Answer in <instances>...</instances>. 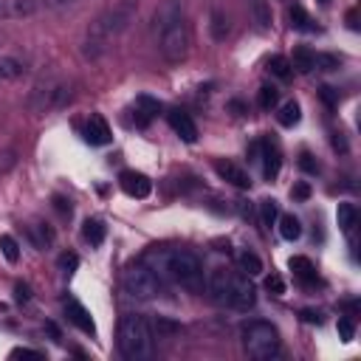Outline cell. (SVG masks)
Segmentation results:
<instances>
[{
  "mask_svg": "<svg viewBox=\"0 0 361 361\" xmlns=\"http://www.w3.org/2000/svg\"><path fill=\"white\" fill-rule=\"evenodd\" d=\"M65 316L71 319V324H76L82 333H96V324H93V319H90V313L85 310V305H79L76 299H65Z\"/></svg>",
  "mask_w": 361,
  "mask_h": 361,
  "instance_id": "cell-16",
  "label": "cell"
},
{
  "mask_svg": "<svg viewBox=\"0 0 361 361\" xmlns=\"http://www.w3.org/2000/svg\"><path fill=\"white\" fill-rule=\"evenodd\" d=\"M302 319L310 322V324H313V322L319 324V322H322V313H319V310H302Z\"/></svg>",
  "mask_w": 361,
  "mask_h": 361,
  "instance_id": "cell-47",
  "label": "cell"
},
{
  "mask_svg": "<svg viewBox=\"0 0 361 361\" xmlns=\"http://www.w3.org/2000/svg\"><path fill=\"white\" fill-rule=\"evenodd\" d=\"M338 336H341V341H353V336H355V324H353V319H338Z\"/></svg>",
  "mask_w": 361,
  "mask_h": 361,
  "instance_id": "cell-36",
  "label": "cell"
},
{
  "mask_svg": "<svg viewBox=\"0 0 361 361\" xmlns=\"http://www.w3.org/2000/svg\"><path fill=\"white\" fill-rule=\"evenodd\" d=\"M158 268L164 276H169L175 285H180L189 293H200L206 285L203 276V265L192 251L183 248H172V251H161L158 254Z\"/></svg>",
  "mask_w": 361,
  "mask_h": 361,
  "instance_id": "cell-2",
  "label": "cell"
},
{
  "mask_svg": "<svg viewBox=\"0 0 361 361\" xmlns=\"http://www.w3.org/2000/svg\"><path fill=\"white\" fill-rule=\"evenodd\" d=\"M214 172H217L223 180H228L231 186H237V189H248V186H251L248 172H245L243 166L231 164V161H217V164H214Z\"/></svg>",
  "mask_w": 361,
  "mask_h": 361,
  "instance_id": "cell-15",
  "label": "cell"
},
{
  "mask_svg": "<svg viewBox=\"0 0 361 361\" xmlns=\"http://www.w3.org/2000/svg\"><path fill=\"white\" fill-rule=\"evenodd\" d=\"M290 197H296V200H307V197H310V186H307V183H296V186L290 189Z\"/></svg>",
  "mask_w": 361,
  "mask_h": 361,
  "instance_id": "cell-43",
  "label": "cell"
},
{
  "mask_svg": "<svg viewBox=\"0 0 361 361\" xmlns=\"http://www.w3.org/2000/svg\"><path fill=\"white\" fill-rule=\"evenodd\" d=\"M259 161H262L265 180H274L279 175V166H282V155H279V149H276L274 141H268V138L259 141Z\"/></svg>",
  "mask_w": 361,
  "mask_h": 361,
  "instance_id": "cell-13",
  "label": "cell"
},
{
  "mask_svg": "<svg viewBox=\"0 0 361 361\" xmlns=\"http://www.w3.org/2000/svg\"><path fill=\"white\" fill-rule=\"evenodd\" d=\"M178 17H183V3H180V0H164V3L155 8L152 25H155V31H158V28H164L166 23L178 20Z\"/></svg>",
  "mask_w": 361,
  "mask_h": 361,
  "instance_id": "cell-17",
  "label": "cell"
},
{
  "mask_svg": "<svg viewBox=\"0 0 361 361\" xmlns=\"http://www.w3.org/2000/svg\"><path fill=\"white\" fill-rule=\"evenodd\" d=\"M82 234H85V240H87L90 245H102V243H104L107 228H104V223H102V220H85Z\"/></svg>",
  "mask_w": 361,
  "mask_h": 361,
  "instance_id": "cell-27",
  "label": "cell"
},
{
  "mask_svg": "<svg viewBox=\"0 0 361 361\" xmlns=\"http://www.w3.org/2000/svg\"><path fill=\"white\" fill-rule=\"evenodd\" d=\"M152 333L161 338V336H169V333H178V324H172V322H166V319H158L155 322V327H152Z\"/></svg>",
  "mask_w": 361,
  "mask_h": 361,
  "instance_id": "cell-38",
  "label": "cell"
},
{
  "mask_svg": "<svg viewBox=\"0 0 361 361\" xmlns=\"http://www.w3.org/2000/svg\"><path fill=\"white\" fill-rule=\"evenodd\" d=\"M347 25H350V28H353V31H355V28H358V11H355V8H353V11H350V14H347Z\"/></svg>",
  "mask_w": 361,
  "mask_h": 361,
  "instance_id": "cell-48",
  "label": "cell"
},
{
  "mask_svg": "<svg viewBox=\"0 0 361 361\" xmlns=\"http://www.w3.org/2000/svg\"><path fill=\"white\" fill-rule=\"evenodd\" d=\"M288 62H290V68H296L299 73H310V71L316 68V51H310L307 45H299V48H293V56H290Z\"/></svg>",
  "mask_w": 361,
  "mask_h": 361,
  "instance_id": "cell-19",
  "label": "cell"
},
{
  "mask_svg": "<svg viewBox=\"0 0 361 361\" xmlns=\"http://www.w3.org/2000/svg\"><path fill=\"white\" fill-rule=\"evenodd\" d=\"M152 350H155L152 324L138 313H127L118 322V353L127 361H144L152 355Z\"/></svg>",
  "mask_w": 361,
  "mask_h": 361,
  "instance_id": "cell-3",
  "label": "cell"
},
{
  "mask_svg": "<svg viewBox=\"0 0 361 361\" xmlns=\"http://www.w3.org/2000/svg\"><path fill=\"white\" fill-rule=\"evenodd\" d=\"M118 186L130 195V197H147L152 192V180L144 175V172H135V169H124L118 175Z\"/></svg>",
  "mask_w": 361,
  "mask_h": 361,
  "instance_id": "cell-11",
  "label": "cell"
},
{
  "mask_svg": "<svg viewBox=\"0 0 361 361\" xmlns=\"http://www.w3.org/2000/svg\"><path fill=\"white\" fill-rule=\"evenodd\" d=\"M279 220V234H282V240H299V234H302V223H299V217H293V214H282V217H276Z\"/></svg>",
  "mask_w": 361,
  "mask_h": 361,
  "instance_id": "cell-23",
  "label": "cell"
},
{
  "mask_svg": "<svg viewBox=\"0 0 361 361\" xmlns=\"http://www.w3.org/2000/svg\"><path fill=\"white\" fill-rule=\"evenodd\" d=\"M319 93H322V99H324V102H327V104H330V107H333V104H336V102H338V93H336V90H333V87H327V85H324V87H322V90H319Z\"/></svg>",
  "mask_w": 361,
  "mask_h": 361,
  "instance_id": "cell-45",
  "label": "cell"
},
{
  "mask_svg": "<svg viewBox=\"0 0 361 361\" xmlns=\"http://www.w3.org/2000/svg\"><path fill=\"white\" fill-rule=\"evenodd\" d=\"M189 48H192V31L186 17H178L164 28H158V51L169 65H180L189 56Z\"/></svg>",
  "mask_w": 361,
  "mask_h": 361,
  "instance_id": "cell-5",
  "label": "cell"
},
{
  "mask_svg": "<svg viewBox=\"0 0 361 361\" xmlns=\"http://www.w3.org/2000/svg\"><path fill=\"white\" fill-rule=\"evenodd\" d=\"M166 118H169V127L180 135V141H186V144H195V141H197V124L192 121L189 113H183V110H169Z\"/></svg>",
  "mask_w": 361,
  "mask_h": 361,
  "instance_id": "cell-12",
  "label": "cell"
},
{
  "mask_svg": "<svg viewBox=\"0 0 361 361\" xmlns=\"http://www.w3.org/2000/svg\"><path fill=\"white\" fill-rule=\"evenodd\" d=\"M45 330L54 336V341H62V338H59V330H56V324H54V322H45Z\"/></svg>",
  "mask_w": 361,
  "mask_h": 361,
  "instance_id": "cell-49",
  "label": "cell"
},
{
  "mask_svg": "<svg viewBox=\"0 0 361 361\" xmlns=\"http://www.w3.org/2000/svg\"><path fill=\"white\" fill-rule=\"evenodd\" d=\"M243 347L251 358L257 361H268L279 355V333L271 322H251L243 330Z\"/></svg>",
  "mask_w": 361,
  "mask_h": 361,
  "instance_id": "cell-6",
  "label": "cell"
},
{
  "mask_svg": "<svg viewBox=\"0 0 361 361\" xmlns=\"http://www.w3.org/2000/svg\"><path fill=\"white\" fill-rule=\"evenodd\" d=\"M209 31H212V39H217V42H223L228 37L231 20H228V14L223 8H212V14H209Z\"/></svg>",
  "mask_w": 361,
  "mask_h": 361,
  "instance_id": "cell-18",
  "label": "cell"
},
{
  "mask_svg": "<svg viewBox=\"0 0 361 361\" xmlns=\"http://www.w3.org/2000/svg\"><path fill=\"white\" fill-rule=\"evenodd\" d=\"M121 288L127 296L138 299V302H152L158 293H161V279L144 268V265H133L130 271H124V279H121Z\"/></svg>",
  "mask_w": 361,
  "mask_h": 361,
  "instance_id": "cell-7",
  "label": "cell"
},
{
  "mask_svg": "<svg viewBox=\"0 0 361 361\" xmlns=\"http://www.w3.org/2000/svg\"><path fill=\"white\" fill-rule=\"evenodd\" d=\"M54 206H56L59 214H71V203H68L65 197H54Z\"/></svg>",
  "mask_w": 361,
  "mask_h": 361,
  "instance_id": "cell-46",
  "label": "cell"
},
{
  "mask_svg": "<svg viewBox=\"0 0 361 361\" xmlns=\"http://www.w3.org/2000/svg\"><path fill=\"white\" fill-rule=\"evenodd\" d=\"M237 262H240V271H243L245 276H259V274H262V259H259L254 251H240Z\"/></svg>",
  "mask_w": 361,
  "mask_h": 361,
  "instance_id": "cell-24",
  "label": "cell"
},
{
  "mask_svg": "<svg viewBox=\"0 0 361 361\" xmlns=\"http://www.w3.org/2000/svg\"><path fill=\"white\" fill-rule=\"evenodd\" d=\"M11 358H42V353L31 350V347H17V350H11Z\"/></svg>",
  "mask_w": 361,
  "mask_h": 361,
  "instance_id": "cell-42",
  "label": "cell"
},
{
  "mask_svg": "<svg viewBox=\"0 0 361 361\" xmlns=\"http://www.w3.org/2000/svg\"><path fill=\"white\" fill-rule=\"evenodd\" d=\"M288 20H290V28H296V31H313V28H316L313 20H310V14H307L299 3H293V6L288 8Z\"/></svg>",
  "mask_w": 361,
  "mask_h": 361,
  "instance_id": "cell-22",
  "label": "cell"
},
{
  "mask_svg": "<svg viewBox=\"0 0 361 361\" xmlns=\"http://www.w3.org/2000/svg\"><path fill=\"white\" fill-rule=\"evenodd\" d=\"M39 11V0H0V20H23Z\"/></svg>",
  "mask_w": 361,
  "mask_h": 361,
  "instance_id": "cell-14",
  "label": "cell"
},
{
  "mask_svg": "<svg viewBox=\"0 0 361 361\" xmlns=\"http://www.w3.org/2000/svg\"><path fill=\"white\" fill-rule=\"evenodd\" d=\"M73 99V82L62 79V76H48L42 82L34 85V90L28 93V110L42 116V113H54L68 107Z\"/></svg>",
  "mask_w": 361,
  "mask_h": 361,
  "instance_id": "cell-4",
  "label": "cell"
},
{
  "mask_svg": "<svg viewBox=\"0 0 361 361\" xmlns=\"http://www.w3.org/2000/svg\"><path fill=\"white\" fill-rule=\"evenodd\" d=\"M336 220H338V228H341L344 234H350V231L358 226V209H355L353 203H338Z\"/></svg>",
  "mask_w": 361,
  "mask_h": 361,
  "instance_id": "cell-20",
  "label": "cell"
},
{
  "mask_svg": "<svg viewBox=\"0 0 361 361\" xmlns=\"http://www.w3.org/2000/svg\"><path fill=\"white\" fill-rule=\"evenodd\" d=\"M254 20L259 28H271V8L265 0H254Z\"/></svg>",
  "mask_w": 361,
  "mask_h": 361,
  "instance_id": "cell-32",
  "label": "cell"
},
{
  "mask_svg": "<svg viewBox=\"0 0 361 361\" xmlns=\"http://www.w3.org/2000/svg\"><path fill=\"white\" fill-rule=\"evenodd\" d=\"M257 104H259V110H271V107L276 104V87L262 85L259 93H257Z\"/></svg>",
  "mask_w": 361,
  "mask_h": 361,
  "instance_id": "cell-33",
  "label": "cell"
},
{
  "mask_svg": "<svg viewBox=\"0 0 361 361\" xmlns=\"http://www.w3.org/2000/svg\"><path fill=\"white\" fill-rule=\"evenodd\" d=\"M82 135H85V141L93 144V147H104V144H110V138H113L110 124H107L104 116H99V113L87 116V121H85V127H82Z\"/></svg>",
  "mask_w": 361,
  "mask_h": 361,
  "instance_id": "cell-10",
  "label": "cell"
},
{
  "mask_svg": "<svg viewBox=\"0 0 361 361\" xmlns=\"http://www.w3.org/2000/svg\"><path fill=\"white\" fill-rule=\"evenodd\" d=\"M333 147H336V149H341V152L347 149V144H344V138H341V135H336V138H333Z\"/></svg>",
  "mask_w": 361,
  "mask_h": 361,
  "instance_id": "cell-50",
  "label": "cell"
},
{
  "mask_svg": "<svg viewBox=\"0 0 361 361\" xmlns=\"http://www.w3.org/2000/svg\"><path fill=\"white\" fill-rule=\"evenodd\" d=\"M290 271L302 279V282H313L316 279V268H313V262L307 259V257H290Z\"/></svg>",
  "mask_w": 361,
  "mask_h": 361,
  "instance_id": "cell-25",
  "label": "cell"
},
{
  "mask_svg": "<svg viewBox=\"0 0 361 361\" xmlns=\"http://www.w3.org/2000/svg\"><path fill=\"white\" fill-rule=\"evenodd\" d=\"M135 104H138V110H141V113H147V116H155V113L161 110V104H158L155 99H149V96H138V99H135Z\"/></svg>",
  "mask_w": 361,
  "mask_h": 361,
  "instance_id": "cell-35",
  "label": "cell"
},
{
  "mask_svg": "<svg viewBox=\"0 0 361 361\" xmlns=\"http://www.w3.org/2000/svg\"><path fill=\"white\" fill-rule=\"evenodd\" d=\"M268 71H271V76H276V79H288V76L293 73L288 56H271V59H268Z\"/></svg>",
  "mask_w": 361,
  "mask_h": 361,
  "instance_id": "cell-30",
  "label": "cell"
},
{
  "mask_svg": "<svg viewBox=\"0 0 361 361\" xmlns=\"http://www.w3.org/2000/svg\"><path fill=\"white\" fill-rule=\"evenodd\" d=\"M299 166H302L305 172H310V175H316V172H319V164L313 161V155H310V152H302V158H299Z\"/></svg>",
  "mask_w": 361,
  "mask_h": 361,
  "instance_id": "cell-41",
  "label": "cell"
},
{
  "mask_svg": "<svg viewBox=\"0 0 361 361\" xmlns=\"http://www.w3.org/2000/svg\"><path fill=\"white\" fill-rule=\"evenodd\" d=\"M0 251H3V257H6L8 262H17V259H20V245H17V240H14L11 234H3V237H0Z\"/></svg>",
  "mask_w": 361,
  "mask_h": 361,
  "instance_id": "cell-31",
  "label": "cell"
},
{
  "mask_svg": "<svg viewBox=\"0 0 361 361\" xmlns=\"http://www.w3.org/2000/svg\"><path fill=\"white\" fill-rule=\"evenodd\" d=\"M299 118H302V113H299V104L290 99V102H285L282 107H279V113H276V121L282 124V127H293V124H299Z\"/></svg>",
  "mask_w": 361,
  "mask_h": 361,
  "instance_id": "cell-26",
  "label": "cell"
},
{
  "mask_svg": "<svg viewBox=\"0 0 361 361\" xmlns=\"http://www.w3.org/2000/svg\"><path fill=\"white\" fill-rule=\"evenodd\" d=\"M276 217H279V206H276V200H274V197L259 200V223H262L265 228H271V226L276 223Z\"/></svg>",
  "mask_w": 361,
  "mask_h": 361,
  "instance_id": "cell-28",
  "label": "cell"
},
{
  "mask_svg": "<svg viewBox=\"0 0 361 361\" xmlns=\"http://www.w3.org/2000/svg\"><path fill=\"white\" fill-rule=\"evenodd\" d=\"M135 11H138V0H121V3H116L113 8L102 11V14L90 23V28H87L85 48H82L85 59H99V56L107 51V45H110L118 34H124V31L130 28Z\"/></svg>",
  "mask_w": 361,
  "mask_h": 361,
  "instance_id": "cell-1",
  "label": "cell"
},
{
  "mask_svg": "<svg viewBox=\"0 0 361 361\" xmlns=\"http://www.w3.org/2000/svg\"><path fill=\"white\" fill-rule=\"evenodd\" d=\"M76 265H79V257H76L73 251H68V254H62V257H59V268H62L65 274L76 271Z\"/></svg>",
  "mask_w": 361,
  "mask_h": 361,
  "instance_id": "cell-37",
  "label": "cell"
},
{
  "mask_svg": "<svg viewBox=\"0 0 361 361\" xmlns=\"http://www.w3.org/2000/svg\"><path fill=\"white\" fill-rule=\"evenodd\" d=\"M14 299H17L20 305H28V302H31V288H28L25 282H17V285H14Z\"/></svg>",
  "mask_w": 361,
  "mask_h": 361,
  "instance_id": "cell-39",
  "label": "cell"
},
{
  "mask_svg": "<svg viewBox=\"0 0 361 361\" xmlns=\"http://www.w3.org/2000/svg\"><path fill=\"white\" fill-rule=\"evenodd\" d=\"M25 73V62L17 56H0V82H11L20 79Z\"/></svg>",
  "mask_w": 361,
  "mask_h": 361,
  "instance_id": "cell-21",
  "label": "cell"
},
{
  "mask_svg": "<svg viewBox=\"0 0 361 361\" xmlns=\"http://www.w3.org/2000/svg\"><path fill=\"white\" fill-rule=\"evenodd\" d=\"M28 234H31V240H34L37 248H48V245L54 243V231H51V226H45V223H34V226L28 228Z\"/></svg>",
  "mask_w": 361,
  "mask_h": 361,
  "instance_id": "cell-29",
  "label": "cell"
},
{
  "mask_svg": "<svg viewBox=\"0 0 361 361\" xmlns=\"http://www.w3.org/2000/svg\"><path fill=\"white\" fill-rule=\"evenodd\" d=\"M316 68L319 71H336L338 68V56H333V54H316Z\"/></svg>",
  "mask_w": 361,
  "mask_h": 361,
  "instance_id": "cell-34",
  "label": "cell"
},
{
  "mask_svg": "<svg viewBox=\"0 0 361 361\" xmlns=\"http://www.w3.org/2000/svg\"><path fill=\"white\" fill-rule=\"evenodd\" d=\"M265 288H268L271 293H276V296L285 293V282H282V276H276V274H271V276L265 279Z\"/></svg>",
  "mask_w": 361,
  "mask_h": 361,
  "instance_id": "cell-40",
  "label": "cell"
},
{
  "mask_svg": "<svg viewBox=\"0 0 361 361\" xmlns=\"http://www.w3.org/2000/svg\"><path fill=\"white\" fill-rule=\"evenodd\" d=\"M319 3H330V0H319Z\"/></svg>",
  "mask_w": 361,
  "mask_h": 361,
  "instance_id": "cell-51",
  "label": "cell"
},
{
  "mask_svg": "<svg viewBox=\"0 0 361 361\" xmlns=\"http://www.w3.org/2000/svg\"><path fill=\"white\" fill-rule=\"evenodd\" d=\"M71 3H76V0H39V8H65Z\"/></svg>",
  "mask_w": 361,
  "mask_h": 361,
  "instance_id": "cell-44",
  "label": "cell"
},
{
  "mask_svg": "<svg viewBox=\"0 0 361 361\" xmlns=\"http://www.w3.org/2000/svg\"><path fill=\"white\" fill-rule=\"evenodd\" d=\"M257 305V288L251 285V279L245 274H234L231 279V293H228V307L248 313Z\"/></svg>",
  "mask_w": 361,
  "mask_h": 361,
  "instance_id": "cell-8",
  "label": "cell"
},
{
  "mask_svg": "<svg viewBox=\"0 0 361 361\" xmlns=\"http://www.w3.org/2000/svg\"><path fill=\"white\" fill-rule=\"evenodd\" d=\"M231 279H234V271H228V268H214V271L206 276V290H209V299H212L214 305H228Z\"/></svg>",
  "mask_w": 361,
  "mask_h": 361,
  "instance_id": "cell-9",
  "label": "cell"
}]
</instances>
